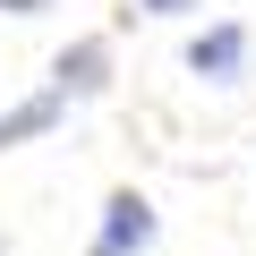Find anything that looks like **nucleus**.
I'll use <instances>...</instances> for the list:
<instances>
[{"instance_id": "4", "label": "nucleus", "mask_w": 256, "mask_h": 256, "mask_svg": "<svg viewBox=\"0 0 256 256\" xmlns=\"http://www.w3.org/2000/svg\"><path fill=\"white\" fill-rule=\"evenodd\" d=\"M68 120V102L43 86V94H26V102H9L0 111V154H18V146H34V137H52V128Z\"/></svg>"}, {"instance_id": "3", "label": "nucleus", "mask_w": 256, "mask_h": 256, "mask_svg": "<svg viewBox=\"0 0 256 256\" xmlns=\"http://www.w3.org/2000/svg\"><path fill=\"white\" fill-rule=\"evenodd\" d=\"M111 86V34H77V43H60V60H52V94L60 102H94Z\"/></svg>"}, {"instance_id": "1", "label": "nucleus", "mask_w": 256, "mask_h": 256, "mask_svg": "<svg viewBox=\"0 0 256 256\" xmlns=\"http://www.w3.org/2000/svg\"><path fill=\"white\" fill-rule=\"evenodd\" d=\"M154 230H162L154 196L111 188V205H102V222H94V256H146V248H154Z\"/></svg>"}, {"instance_id": "7", "label": "nucleus", "mask_w": 256, "mask_h": 256, "mask_svg": "<svg viewBox=\"0 0 256 256\" xmlns=\"http://www.w3.org/2000/svg\"><path fill=\"white\" fill-rule=\"evenodd\" d=\"M0 256H9V248H0Z\"/></svg>"}, {"instance_id": "2", "label": "nucleus", "mask_w": 256, "mask_h": 256, "mask_svg": "<svg viewBox=\"0 0 256 256\" xmlns=\"http://www.w3.org/2000/svg\"><path fill=\"white\" fill-rule=\"evenodd\" d=\"M188 77L239 86V77H248V26H239V18H214L205 34H188Z\"/></svg>"}, {"instance_id": "6", "label": "nucleus", "mask_w": 256, "mask_h": 256, "mask_svg": "<svg viewBox=\"0 0 256 256\" xmlns=\"http://www.w3.org/2000/svg\"><path fill=\"white\" fill-rule=\"evenodd\" d=\"M52 0H0V18H43Z\"/></svg>"}, {"instance_id": "5", "label": "nucleus", "mask_w": 256, "mask_h": 256, "mask_svg": "<svg viewBox=\"0 0 256 256\" xmlns=\"http://www.w3.org/2000/svg\"><path fill=\"white\" fill-rule=\"evenodd\" d=\"M146 18H205V0H137Z\"/></svg>"}]
</instances>
